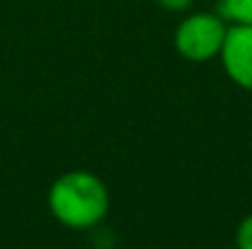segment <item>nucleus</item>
<instances>
[{"label": "nucleus", "instance_id": "nucleus-6", "mask_svg": "<svg viewBox=\"0 0 252 249\" xmlns=\"http://www.w3.org/2000/svg\"><path fill=\"white\" fill-rule=\"evenodd\" d=\"M157 2L169 12H186L193 5V0H157Z\"/></svg>", "mask_w": 252, "mask_h": 249}, {"label": "nucleus", "instance_id": "nucleus-4", "mask_svg": "<svg viewBox=\"0 0 252 249\" xmlns=\"http://www.w3.org/2000/svg\"><path fill=\"white\" fill-rule=\"evenodd\" d=\"M216 12L228 25H252V0H218Z\"/></svg>", "mask_w": 252, "mask_h": 249}, {"label": "nucleus", "instance_id": "nucleus-3", "mask_svg": "<svg viewBox=\"0 0 252 249\" xmlns=\"http://www.w3.org/2000/svg\"><path fill=\"white\" fill-rule=\"evenodd\" d=\"M218 61L238 88L252 93V25H228Z\"/></svg>", "mask_w": 252, "mask_h": 249}, {"label": "nucleus", "instance_id": "nucleus-1", "mask_svg": "<svg viewBox=\"0 0 252 249\" xmlns=\"http://www.w3.org/2000/svg\"><path fill=\"white\" fill-rule=\"evenodd\" d=\"M47 208L66 230H95L110 213V191L98 173L74 168L54 178L47 191Z\"/></svg>", "mask_w": 252, "mask_h": 249}, {"label": "nucleus", "instance_id": "nucleus-2", "mask_svg": "<svg viewBox=\"0 0 252 249\" xmlns=\"http://www.w3.org/2000/svg\"><path fill=\"white\" fill-rule=\"evenodd\" d=\"M228 34V22L218 12H189L174 29V49L184 61L208 64L220 56Z\"/></svg>", "mask_w": 252, "mask_h": 249}, {"label": "nucleus", "instance_id": "nucleus-5", "mask_svg": "<svg viewBox=\"0 0 252 249\" xmlns=\"http://www.w3.org/2000/svg\"><path fill=\"white\" fill-rule=\"evenodd\" d=\"M235 249H252V213L238 222L235 230Z\"/></svg>", "mask_w": 252, "mask_h": 249}]
</instances>
